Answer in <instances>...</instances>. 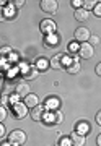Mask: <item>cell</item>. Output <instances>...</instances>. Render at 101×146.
<instances>
[{"instance_id":"cell-1","label":"cell","mask_w":101,"mask_h":146,"mask_svg":"<svg viewBox=\"0 0 101 146\" xmlns=\"http://www.w3.org/2000/svg\"><path fill=\"white\" fill-rule=\"evenodd\" d=\"M28 140V135L25 130H20V128H16V130H11L8 133V143H11V146H23L26 143Z\"/></svg>"},{"instance_id":"cell-2","label":"cell","mask_w":101,"mask_h":146,"mask_svg":"<svg viewBox=\"0 0 101 146\" xmlns=\"http://www.w3.org/2000/svg\"><path fill=\"white\" fill-rule=\"evenodd\" d=\"M39 31L43 33L44 36L54 34V33L57 31V25H56V21L51 20V18H44V20L39 23Z\"/></svg>"},{"instance_id":"cell-3","label":"cell","mask_w":101,"mask_h":146,"mask_svg":"<svg viewBox=\"0 0 101 146\" xmlns=\"http://www.w3.org/2000/svg\"><path fill=\"white\" fill-rule=\"evenodd\" d=\"M39 8H41L46 15H54L59 8V2L57 0H41V2H39Z\"/></svg>"},{"instance_id":"cell-4","label":"cell","mask_w":101,"mask_h":146,"mask_svg":"<svg viewBox=\"0 0 101 146\" xmlns=\"http://www.w3.org/2000/svg\"><path fill=\"white\" fill-rule=\"evenodd\" d=\"M74 37H75V41L77 42H88L90 41V37H91V31H90V28H86V26H80L75 29L74 33Z\"/></svg>"},{"instance_id":"cell-5","label":"cell","mask_w":101,"mask_h":146,"mask_svg":"<svg viewBox=\"0 0 101 146\" xmlns=\"http://www.w3.org/2000/svg\"><path fill=\"white\" fill-rule=\"evenodd\" d=\"M28 114H29V109L25 106V102H18V104L11 106V115H13L15 119L21 120V119H25Z\"/></svg>"},{"instance_id":"cell-6","label":"cell","mask_w":101,"mask_h":146,"mask_svg":"<svg viewBox=\"0 0 101 146\" xmlns=\"http://www.w3.org/2000/svg\"><path fill=\"white\" fill-rule=\"evenodd\" d=\"M93 55H95V47L90 46V42H82L80 44V49H78V57L88 60Z\"/></svg>"},{"instance_id":"cell-7","label":"cell","mask_w":101,"mask_h":146,"mask_svg":"<svg viewBox=\"0 0 101 146\" xmlns=\"http://www.w3.org/2000/svg\"><path fill=\"white\" fill-rule=\"evenodd\" d=\"M44 107H46V110H51V112L59 110V107H60V99H59L57 96H49L44 101Z\"/></svg>"},{"instance_id":"cell-8","label":"cell","mask_w":101,"mask_h":146,"mask_svg":"<svg viewBox=\"0 0 101 146\" xmlns=\"http://www.w3.org/2000/svg\"><path fill=\"white\" fill-rule=\"evenodd\" d=\"M44 112H46L44 104H37L36 107H33V109L29 110V115H31V119L34 120V122H41V120H43Z\"/></svg>"},{"instance_id":"cell-9","label":"cell","mask_w":101,"mask_h":146,"mask_svg":"<svg viewBox=\"0 0 101 146\" xmlns=\"http://www.w3.org/2000/svg\"><path fill=\"white\" fill-rule=\"evenodd\" d=\"M43 42H44V47H46V49H51V47H57V46H59V42H60V37H59L57 33H54V34L44 36Z\"/></svg>"},{"instance_id":"cell-10","label":"cell","mask_w":101,"mask_h":146,"mask_svg":"<svg viewBox=\"0 0 101 146\" xmlns=\"http://www.w3.org/2000/svg\"><path fill=\"white\" fill-rule=\"evenodd\" d=\"M67 70V73H70V75H77V73L82 70V65H80V57L78 55H72V63H70L69 67L65 68Z\"/></svg>"},{"instance_id":"cell-11","label":"cell","mask_w":101,"mask_h":146,"mask_svg":"<svg viewBox=\"0 0 101 146\" xmlns=\"http://www.w3.org/2000/svg\"><path fill=\"white\" fill-rule=\"evenodd\" d=\"M15 93L20 96V98H26L28 94H31V88H29V84L28 83H25V81H21V83H18L15 86Z\"/></svg>"},{"instance_id":"cell-12","label":"cell","mask_w":101,"mask_h":146,"mask_svg":"<svg viewBox=\"0 0 101 146\" xmlns=\"http://www.w3.org/2000/svg\"><path fill=\"white\" fill-rule=\"evenodd\" d=\"M75 131L80 133V135L86 136L91 131V125L88 122H85V120H80V122H77V125H75Z\"/></svg>"},{"instance_id":"cell-13","label":"cell","mask_w":101,"mask_h":146,"mask_svg":"<svg viewBox=\"0 0 101 146\" xmlns=\"http://www.w3.org/2000/svg\"><path fill=\"white\" fill-rule=\"evenodd\" d=\"M16 13H18V10L15 8V5H13L11 2H8V3L3 7V15H5V21H7V20H15V18H16Z\"/></svg>"},{"instance_id":"cell-14","label":"cell","mask_w":101,"mask_h":146,"mask_svg":"<svg viewBox=\"0 0 101 146\" xmlns=\"http://www.w3.org/2000/svg\"><path fill=\"white\" fill-rule=\"evenodd\" d=\"M70 141H72V146H85L86 138L77 131H74V133H70Z\"/></svg>"},{"instance_id":"cell-15","label":"cell","mask_w":101,"mask_h":146,"mask_svg":"<svg viewBox=\"0 0 101 146\" xmlns=\"http://www.w3.org/2000/svg\"><path fill=\"white\" fill-rule=\"evenodd\" d=\"M25 106H26L28 109H33V107H36L37 104H39V98H37V94H28L26 98H25Z\"/></svg>"},{"instance_id":"cell-16","label":"cell","mask_w":101,"mask_h":146,"mask_svg":"<svg viewBox=\"0 0 101 146\" xmlns=\"http://www.w3.org/2000/svg\"><path fill=\"white\" fill-rule=\"evenodd\" d=\"M34 67L37 68V72H46L47 68H51V65H49V60L46 57H37L34 62Z\"/></svg>"},{"instance_id":"cell-17","label":"cell","mask_w":101,"mask_h":146,"mask_svg":"<svg viewBox=\"0 0 101 146\" xmlns=\"http://www.w3.org/2000/svg\"><path fill=\"white\" fill-rule=\"evenodd\" d=\"M60 58H62V54H56V55L49 60V65H51V68H52V70H64Z\"/></svg>"},{"instance_id":"cell-18","label":"cell","mask_w":101,"mask_h":146,"mask_svg":"<svg viewBox=\"0 0 101 146\" xmlns=\"http://www.w3.org/2000/svg\"><path fill=\"white\" fill-rule=\"evenodd\" d=\"M75 20L77 21H82V23H85L88 18H90V11H86L85 8H78V10H75Z\"/></svg>"},{"instance_id":"cell-19","label":"cell","mask_w":101,"mask_h":146,"mask_svg":"<svg viewBox=\"0 0 101 146\" xmlns=\"http://www.w3.org/2000/svg\"><path fill=\"white\" fill-rule=\"evenodd\" d=\"M41 122H44L46 125H56V114H54V112H51V110H46Z\"/></svg>"},{"instance_id":"cell-20","label":"cell","mask_w":101,"mask_h":146,"mask_svg":"<svg viewBox=\"0 0 101 146\" xmlns=\"http://www.w3.org/2000/svg\"><path fill=\"white\" fill-rule=\"evenodd\" d=\"M37 68L34 67V65H31V67H29V70H28L26 73H25V75H23V80H25V81H29V80H34V78H37Z\"/></svg>"},{"instance_id":"cell-21","label":"cell","mask_w":101,"mask_h":146,"mask_svg":"<svg viewBox=\"0 0 101 146\" xmlns=\"http://www.w3.org/2000/svg\"><path fill=\"white\" fill-rule=\"evenodd\" d=\"M78 49H80V44L77 41H72V42H69V46H67V54H69V55H77V54H78Z\"/></svg>"},{"instance_id":"cell-22","label":"cell","mask_w":101,"mask_h":146,"mask_svg":"<svg viewBox=\"0 0 101 146\" xmlns=\"http://www.w3.org/2000/svg\"><path fill=\"white\" fill-rule=\"evenodd\" d=\"M96 3H98L96 0H83V8L86 11H91V10H95Z\"/></svg>"},{"instance_id":"cell-23","label":"cell","mask_w":101,"mask_h":146,"mask_svg":"<svg viewBox=\"0 0 101 146\" xmlns=\"http://www.w3.org/2000/svg\"><path fill=\"white\" fill-rule=\"evenodd\" d=\"M16 67H18V70H20V73H21V76H23V75L29 70V67H31V65H29L28 62H18V65H16Z\"/></svg>"},{"instance_id":"cell-24","label":"cell","mask_w":101,"mask_h":146,"mask_svg":"<svg viewBox=\"0 0 101 146\" xmlns=\"http://www.w3.org/2000/svg\"><path fill=\"white\" fill-rule=\"evenodd\" d=\"M18 102H21V98H20L16 93H13V94L8 96V104L10 106H15V104H18Z\"/></svg>"},{"instance_id":"cell-25","label":"cell","mask_w":101,"mask_h":146,"mask_svg":"<svg viewBox=\"0 0 101 146\" xmlns=\"http://www.w3.org/2000/svg\"><path fill=\"white\" fill-rule=\"evenodd\" d=\"M60 62H62V67L67 68L72 63V55H69V54H62V58H60Z\"/></svg>"},{"instance_id":"cell-26","label":"cell","mask_w":101,"mask_h":146,"mask_svg":"<svg viewBox=\"0 0 101 146\" xmlns=\"http://www.w3.org/2000/svg\"><path fill=\"white\" fill-rule=\"evenodd\" d=\"M54 114H56V125H59V123H62L64 122V119H65V115H64V112L59 109V110H54Z\"/></svg>"},{"instance_id":"cell-27","label":"cell","mask_w":101,"mask_h":146,"mask_svg":"<svg viewBox=\"0 0 101 146\" xmlns=\"http://www.w3.org/2000/svg\"><path fill=\"white\" fill-rule=\"evenodd\" d=\"M59 146H72V141H70V136H60L57 141Z\"/></svg>"},{"instance_id":"cell-28","label":"cell","mask_w":101,"mask_h":146,"mask_svg":"<svg viewBox=\"0 0 101 146\" xmlns=\"http://www.w3.org/2000/svg\"><path fill=\"white\" fill-rule=\"evenodd\" d=\"M7 60H8V63H18V62H20V55H18V52L13 50V52L7 57Z\"/></svg>"},{"instance_id":"cell-29","label":"cell","mask_w":101,"mask_h":146,"mask_svg":"<svg viewBox=\"0 0 101 146\" xmlns=\"http://www.w3.org/2000/svg\"><path fill=\"white\" fill-rule=\"evenodd\" d=\"M18 73H20V70H18V67L15 65V67H10L8 70H7V76H10V78H15Z\"/></svg>"},{"instance_id":"cell-30","label":"cell","mask_w":101,"mask_h":146,"mask_svg":"<svg viewBox=\"0 0 101 146\" xmlns=\"http://www.w3.org/2000/svg\"><path fill=\"white\" fill-rule=\"evenodd\" d=\"M11 52H13V49L8 47V46H3L2 49H0V55H2V57H8Z\"/></svg>"},{"instance_id":"cell-31","label":"cell","mask_w":101,"mask_h":146,"mask_svg":"<svg viewBox=\"0 0 101 146\" xmlns=\"http://www.w3.org/2000/svg\"><path fill=\"white\" fill-rule=\"evenodd\" d=\"M70 5L74 7L75 10H78V8H83V0H72V2H70Z\"/></svg>"},{"instance_id":"cell-32","label":"cell","mask_w":101,"mask_h":146,"mask_svg":"<svg viewBox=\"0 0 101 146\" xmlns=\"http://www.w3.org/2000/svg\"><path fill=\"white\" fill-rule=\"evenodd\" d=\"M7 115H8V110L3 107V106H0V122H3L7 119Z\"/></svg>"},{"instance_id":"cell-33","label":"cell","mask_w":101,"mask_h":146,"mask_svg":"<svg viewBox=\"0 0 101 146\" xmlns=\"http://www.w3.org/2000/svg\"><path fill=\"white\" fill-rule=\"evenodd\" d=\"M88 42H90V46L95 47L96 44H100V37H98V36H93V34H91V37H90V41H88Z\"/></svg>"},{"instance_id":"cell-34","label":"cell","mask_w":101,"mask_h":146,"mask_svg":"<svg viewBox=\"0 0 101 146\" xmlns=\"http://www.w3.org/2000/svg\"><path fill=\"white\" fill-rule=\"evenodd\" d=\"M93 13H95L96 16H100V18H101V2H98V3H96V7H95V10H93Z\"/></svg>"},{"instance_id":"cell-35","label":"cell","mask_w":101,"mask_h":146,"mask_svg":"<svg viewBox=\"0 0 101 146\" xmlns=\"http://www.w3.org/2000/svg\"><path fill=\"white\" fill-rule=\"evenodd\" d=\"M11 3H13V5H15V8L18 10V8H21V7L26 3V2H25V0H15V2H11Z\"/></svg>"},{"instance_id":"cell-36","label":"cell","mask_w":101,"mask_h":146,"mask_svg":"<svg viewBox=\"0 0 101 146\" xmlns=\"http://www.w3.org/2000/svg\"><path fill=\"white\" fill-rule=\"evenodd\" d=\"M5 133H7L5 125H3V122H0V138H3V136H5Z\"/></svg>"},{"instance_id":"cell-37","label":"cell","mask_w":101,"mask_h":146,"mask_svg":"<svg viewBox=\"0 0 101 146\" xmlns=\"http://www.w3.org/2000/svg\"><path fill=\"white\" fill-rule=\"evenodd\" d=\"M95 120H96V123L101 127V110H98L96 112V117H95Z\"/></svg>"},{"instance_id":"cell-38","label":"cell","mask_w":101,"mask_h":146,"mask_svg":"<svg viewBox=\"0 0 101 146\" xmlns=\"http://www.w3.org/2000/svg\"><path fill=\"white\" fill-rule=\"evenodd\" d=\"M95 72H96V75H98V76H101V62L95 67Z\"/></svg>"},{"instance_id":"cell-39","label":"cell","mask_w":101,"mask_h":146,"mask_svg":"<svg viewBox=\"0 0 101 146\" xmlns=\"http://www.w3.org/2000/svg\"><path fill=\"white\" fill-rule=\"evenodd\" d=\"M0 21H5V15H3V8H0Z\"/></svg>"},{"instance_id":"cell-40","label":"cell","mask_w":101,"mask_h":146,"mask_svg":"<svg viewBox=\"0 0 101 146\" xmlns=\"http://www.w3.org/2000/svg\"><path fill=\"white\" fill-rule=\"evenodd\" d=\"M96 145H98V146H101V133L98 135V138H96Z\"/></svg>"},{"instance_id":"cell-41","label":"cell","mask_w":101,"mask_h":146,"mask_svg":"<svg viewBox=\"0 0 101 146\" xmlns=\"http://www.w3.org/2000/svg\"><path fill=\"white\" fill-rule=\"evenodd\" d=\"M3 84H5V83H3V78H0V91L3 89Z\"/></svg>"},{"instance_id":"cell-42","label":"cell","mask_w":101,"mask_h":146,"mask_svg":"<svg viewBox=\"0 0 101 146\" xmlns=\"http://www.w3.org/2000/svg\"><path fill=\"white\" fill-rule=\"evenodd\" d=\"M0 146H11V143H8V141H3Z\"/></svg>"},{"instance_id":"cell-43","label":"cell","mask_w":101,"mask_h":146,"mask_svg":"<svg viewBox=\"0 0 101 146\" xmlns=\"http://www.w3.org/2000/svg\"><path fill=\"white\" fill-rule=\"evenodd\" d=\"M0 78H2V72H0Z\"/></svg>"},{"instance_id":"cell-44","label":"cell","mask_w":101,"mask_h":146,"mask_svg":"<svg viewBox=\"0 0 101 146\" xmlns=\"http://www.w3.org/2000/svg\"><path fill=\"white\" fill-rule=\"evenodd\" d=\"M0 101H2V94H0Z\"/></svg>"}]
</instances>
